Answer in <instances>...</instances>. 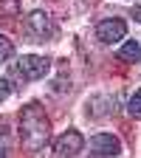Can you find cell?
I'll use <instances>...</instances> for the list:
<instances>
[{"label":"cell","mask_w":141,"mask_h":158,"mask_svg":"<svg viewBox=\"0 0 141 158\" xmlns=\"http://www.w3.org/2000/svg\"><path fill=\"white\" fill-rule=\"evenodd\" d=\"M124 59V62H141V45L135 43V40H130V43L122 45V54H118Z\"/></svg>","instance_id":"7"},{"label":"cell","mask_w":141,"mask_h":158,"mask_svg":"<svg viewBox=\"0 0 141 158\" xmlns=\"http://www.w3.org/2000/svg\"><path fill=\"white\" fill-rule=\"evenodd\" d=\"M130 116H135V118H141V90H135L133 93V99H130Z\"/></svg>","instance_id":"11"},{"label":"cell","mask_w":141,"mask_h":158,"mask_svg":"<svg viewBox=\"0 0 141 158\" xmlns=\"http://www.w3.org/2000/svg\"><path fill=\"white\" fill-rule=\"evenodd\" d=\"M20 11V0H0V20H11Z\"/></svg>","instance_id":"8"},{"label":"cell","mask_w":141,"mask_h":158,"mask_svg":"<svg viewBox=\"0 0 141 158\" xmlns=\"http://www.w3.org/2000/svg\"><path fill=\"white\" fill-rule=\"evenodd\" d=\"M20 135H23V144L28 152H37L48 144V135H51V122L45 110L39 107L37 102L26 105L20 110Z\"/></svg>","instance_id":"1"},{"label":"cell","mask_w":141,"mask_h":158,"mask_svg":"<svg viewBox=\"0 0 141 158\" xmlns=\"http://www.w3.org/2000/svg\"><path fill=\"white\" fill-rule=\"evenodd\" d=\"M9 147H11V141H9V127L0 122V158H9Z\"/></svg>","instance_id":"9"},{"label":"cell","mask_w":141,"mask_h":158,"mask_svg":"<svg viewBox=\"0 0 141 158\" xmlns=\"http://www.w3.org/2000/svg\"><path fill=\"white\" fill-rule=\"evenodd\" d=\"M127 34V26H124V20H118V17H113V20H102V23L96 26V37L102 40V43H118Z\"/></svg>","instance_id":"4"},{"label":"cell","mask_w":141,"mask_h":158,"mask_svg":"<svg viewBox=\"0 0 141 158\" xmlns=\"http://www.w3.org/2000/svg\"><path fill=\"white\" fill-rule=\"evenodd\" d=\"M14 54V45H11V40L0 34V62H6V59H11Z\"/></svg>","instance_id":"10"},{"label":"cell","mask_w":141,"mask_h":158,"mask_svg":"<svg viewBox=\"0 0 141 158\" xmlns=\"http://www.w3.org/2000/svg\"><path fill=\"white\" fill-rule=\"evenodd\" d=\"M26 28H28L31 40H37V43H45V40H51L54 31H56L51 14H45V11H31L28 20H26Z\"/></svg>","instance_id":"3"},{"label":"cell","mask_w":141,"mask_h":158,"mask_svg":"<svg viewBox=\"0 0 141 158\" xmlns=\"http://www.w3.org/2000/svg\"><path fill=\"white\" fill-rule=\"evenodd\" d=\"M51 62L45 56H37V54H26V56H20L17 62H14V73L17 76H23L26 82H34V79H43L48 73Z\"/></svg>","instance_id":"2"},{"label":"cell","mask_w":141,"mask_h":158,"mask_svg":"<svg viewBox=\"0 0 141 158\" xmlns=\"http://www.w3.org/2000/svg\"><path fill=\"white\" fill-rule=\"evenodd\" d=\"M9 96H11V82H9V79H3V76H0V102H6Z\"/></svg>","instance_id":"12"},{"label":"cell","mask_w":141,"mask_h":158,"mask_svg":"<svg viewBox=\"0 0 141 158\" xmlns=\"http://www.w3.org/2000/svg\"><path fill=\"white\" fill-rule=\"evenodd\" d=\"M133 20H138V23H141V6H135V9H133Z\"/></svg>","instance_id":"13"},{"label":"cell","mask_w":141,"mask_h":158,"mask_svg":"<svg viewBox=\"0 0 141 158\" xmlns=\"http://www.w3.org/2000/svg\"><path fill=\"white\" fill-rule=\"evenodd\" d=\"M79 150H82V135H79L76 130H68V133H62L56 138V144H54V152H56V158H71V155H76Z\"/></svg>","instance_id":"5"},{"label":"cell","mask_w":141,"mask_h":158,"mask_svg":"<svg viewBox=\"0 0 141 158\" xmlns=\"http://www.w3.org/2000/svg\"><path fill=\"white\" fill-rule=\"evenodd\" d=\"M90 150L96 155H118V150H122V141H118L116 135L110 133H99L90 138Z\"/></svg>","instance_id":"6"}]
</instances>
